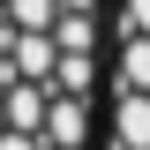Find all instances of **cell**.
Returning <instances> with one entry per match:
<instances>
[{
    "mask_svg": "<svg viewBox=\"0 0 150 150\" xmlns=\"http://www.w3.org/2000/svg\"><path fill=\"white\" fill-rule=\"evenodd\" d=\"M98 150H150V0H105V120Z\"/></svg>",
    "mask_w": 150,
    "mask_h": 150,
    "instance_id": "cell-2",
    "label": "cell"
},
{
    "mask_svg": "<svg viewBox=\"0 0 150 150\" xmlns=\"http://www.w3.org/2000/svg\"><path fill=\"white\" fill-rule=\"evenodd\" d=\"M105 120V0H0V150H98Z\"/></svg>",
    "mask_w": 150,
    "mask_h": 150,
    "instance_id": "cell-1",
    "label": "cell"
}]
</instances>
